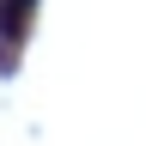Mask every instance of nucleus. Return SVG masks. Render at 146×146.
I'll return each mask as SVG.
<instances>
[{
	"label": "nucleus",
	"instance_id": "nucleus-1",
	"mask_svg": "<svg viewBox=\"0 0 146 146\" xmlns=\"http://www.w3.org/2000/svg\"><path fill=\"white\" fill-rule=\"evenodd\" d=\"M31 18V0H0V31H18Z\"/></svg>",
	"mask_w": 146,
	"mask_h": 146
}]
</instances>
